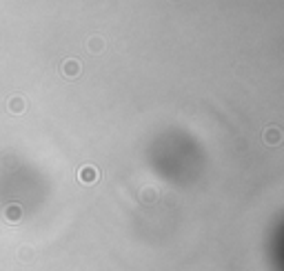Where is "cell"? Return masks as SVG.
Returning a JSON list of instances; mask_svg holds the SVG:
<instances>
[{
  "label": "cell",
  "mask_w": 284,
  "mask_h": 271,
  "mask_svg": "<svg viewBox=\"0 0 284 271\" xmlns=\"http://www.w3.org/2000/svg\"><path fill=\"white\" fill-rule=\"evenodd\" d=\"M98 169L93 165H85L80 171H78V178H80V182H85V184H93L98 180Z\"/></svg>",
  "instance_id": "cell-1"
},
{
  "label": "cell",
  "mask_w": 284,
  "mask_h": 271,
  "mask_svg": "<svg viewBox=\"0 0 284 271\" xmlns=\"http://www.w3.org/2000/svg\"><path fill=\"white\" fill-rule=\"evenodd\" d=\"M20 216H22V207L20 204H7L5 207V211H2V218L7 220V223H11V225H16L20 220Z\"/></svg>",
  "instance_id": "cell-2"
},
{
  "label": "cell",
  "mask_w": 284,
  "mask_h": 271,
  "mask_svg": "<svg viewBox=\"0 0 284 271\" xmlns=\"http://www.w3.org/2000/svg\"><path fill=\"white\" fill-rule=\"evenodd\" d=\"M63 73L67 78H76L78 73H80V63H78V60H65L63 63Z\"/></svg>",
  "instance_id": "cell-3"
},
{
  "label": "cell",
  "mask_w": 284,
  "mask_h": 271,
  "mask_svg": "<svg viewBox=\"0 0 284 271\" xmlns=\"http://www.w3.org/2000/svg\"><path fill=\"white\" fill-rule=\"evenodd\" d=\"M280 140H282V131H280L278 127H269V129L264 131V142H266V145H278Z\"/></svg>",
  "instance_id": "cell-4"
},
{
  "label": "cell",
  "mask_w": 284,
  "mask_h": 271,
  "mask_svg": "<svg viewBox=\"0 0 284 271\" xmlns=\"http://www.w3.org/2000/svg\"><path fill=\"white\" fill-rule=\"evenodd\" d=\"M24 107H27V102H24V98H20V96H14L9 100V112L11 113H22Z\"/></svg>",
  "instance_id": "cell-5"
},
{
  "label": "cell",
  "mask_w": 284,
  "mask_h": 271,
  "mask_svg": "<svg viewBox=\"0 0 284 271\" xmlns=\"http://www.w3.org/2000/svg\"><path fill=\"white\" fill-rule=\"evenodd\" d=\"M89 49H91L93 53L102 51V38H100V36H91V38H89Z\"/></svg>",
  "instance_id": "cell-6"
},
{
  "label": "cell",
  "mask_w": 284,
  "mask_h": 271,
  "mask_svg": "<svg viewBox=\"0 0 284 271\" xmlns=\"http://www.w3.org/2000/svg\"><path fill=\"white\" fill-rule=\"evenodd\" d=\"M18 256H20V258H22V260H24V262H29V260H31V258H34V251H31V249H29V247H22V249H20V251H18Z\"/></svg>",
  "instance_id": "cell-7"
}]
</instances>
